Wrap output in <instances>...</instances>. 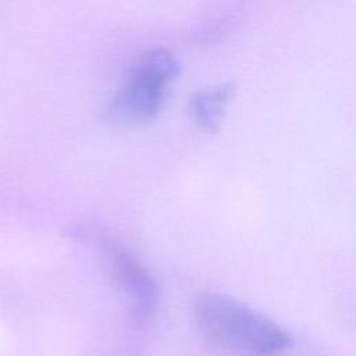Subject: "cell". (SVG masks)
I'll return each mask as SVG.
<instances>
[{"label":"cell","instance_id":"cell-1","mask_svg":"<svg viewBox=\"0 0 356 356\" xmlns=\"http://www.w3.org/2000/svg\"><path fill=\"white\" fill-rule=\"evenodd\" d=\"M192 314L207 341L239 356H275L292 343L291 334L280 324L221 293L197 295Z\"/></svg>","mask_w":356,"mask_h":356},{"label":"cell","instance_id":"cell-2","mask_svg":"<svg viewBox=\"0 0 356 356\" xmlns=\"http://www.w3.org/2000/svg\"><path fill=\"white\" fill-rule=\"evenodd\" d=\"M178 75L179 64L170 50L157 47L146 51L108 102L104 118L122 127L153 122L163 111L170 86Z\"/></svg>","mask_w":356,"mask_h":356},{"label":"cell","instance_id":"cell-3","mask_svg":"<svg viewBox=\"0 0 356 356\" xmlns=\"http://www.w3.org/2000/svg\"><path fill=\"white\" fill-rule=\"evenodd\" d=\"M111 274L117 284L131 299V318L142 324L154 312L157 305V286L146 268L121 245L111 241L102 243Z\"/></svg>","mask_w":356,"mask_h":356},{"label":"cell","instance_id":"cell-4","mask_svg":"<svg viewBox=\"0 0 356 356\" xmlns=\"http://www.w3.org/2000/svg\"><path fill=\"white\" fill-rule=\"evenodd\" d=\"M232 96L234 86L229 82H222L196 92L189 102V110L195 124L207 134L217 132Z\"/></svg>","mask_w":356,"mask_h":356}]
</instances>
